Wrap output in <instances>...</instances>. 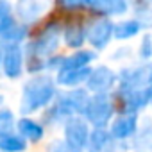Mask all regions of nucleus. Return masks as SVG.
<instances>
[{
	"mask_svg": "<svg viewBox=\"0 0 152 152\" xmlns=\"http://www.w3.org/2000/svg\"><path fill=\"white\" fill-rule=\"evenodd\" d=\"M54 81L47 75H38V77L27 81L22 91V113H31L47 106L54 99Z\"/></svg>",
	"mask_w": 152,
	"mask_h": 152,
	"instance_id": "obj_1",
	"label": "nucleus"
},
{
	"mask_svg": "<svg viewBox=\"0 0 152 152\" xmlns=\"http://www.w3.org/2000/svg\"><path fill=\"white\" fill-rule=\"evenodd\" d=\"M148 86H152V63L132 70H124L120 75V91L124 95L145 90Z\"/></svg>",
	"mask_w": 152,
	"mask_h": 152,
	"instance_id": "obj_2",
	"label": "nucleus"
},
{
	"mask_svg": "<svg viewBox=\"0 0 152 152\" xmlns=\"http://www.w3.org/2000/svg\"><path fill=\"white\" fill-rule=\"evenodd\" d=\"M84 115L93 125H97V129H102L113 115V104H111L109 97L107 95H95L93 99H90V104H88Z\"/></svg>",
	"mask_w": 152,
	"mask_h": 152,
	"instance_id": "obj_3",
	"label": "nucleus"
},
{
	"mask_svg": "<svg viewBox=\"0 0 152 152\" xmlns=\"http://www.w3.org/2000/svg\"><path fill=\"white\" fill-rule=\"evenodd\" d=\"M59 34H61L59 23H50V25L39 34V38L34 41V45H32L34 56H36L38 59H45V57H48L50 54H54L56 48H57V45H59Z\"/></svg>",
	"mask_w": 152,
	"mask_h": 152,
	"instance_id": "obj_4",
	"label": "nucleus"
},
{
	"mask_svg": "<svg viewBox=\"0 0 152 152\" xmlns=\"http://www.w3.org/2000/svg\"><path fill=\"white\" fill-rule=\"evenodd\" d=\"M64 136H66V143L73 152H79L81 148L88 147V125L86 122H83L81 118H70L64 125Z\"/></svg>",
	"mask_w": 152,
	"mask_h": 152,
	"instance_id": "obj_5",
	"label": "nucleus"
},
{
	"mask_svg": "<svg viewBox=\"0 0 152 152\" xmlns=\"http://www.w3.org/2000/svg\"><path fill=\"white\" fill-rule=\"evenodd\" d=\"M115 32V27L113 23L107 20V18H97L95 22H91L88 25V31H86V36L90 39V43L97 48H104L111 38V34Z\"/></svg>",
	"mask_w": 152,
	"mask_h": 152,
	"instance_id": "obj_6",
	"label": "nucleus"
},
{
	"mask_svg": "<svg viewBox=\"0 0 152 152\" xmlns=\"http://www.w3.org/2000/svg\"><path fill=\"white\" fill-rule=\"evenodd\" d=\"M86 84H88L90 91H93L97 95H106L115 84V73L106 66H99V68H95L91 72Z\"/></svg>",
	"mask_w": 152,
	"mask_h": 152,
	"instance_id": "obj_7",
	"label": "nucleus"
},
{
	"mask_svg": "<svg viewBox=\"0 0 152 152\" xmlns=\"http://www.w3.org/2000/svg\"><path fill=\"white\" fill-rule=\"evenodd\" d=\"M22 61H23V54L22 48L18 45L7 43L4 47V54H2V66H4V73L11 79H16L22 73Z\"/></svg>",
	"mask_w": 152,
	"mask_h": 152,
	"instance_id": "obj_8",
	"label": "nucleus"
},
{
	"mask_svg": "<svg viewBox=\"0 0 152 152\" xmlns=\"http://www.w3.org/2000/svg\"><path fill=\"white\" fill-rule=\"evenodd\" d=\"M134 131H136V115L134 113H127V115L116 118V122L111 127V134L118 140L129 138Z\"/></svg>",
	"mask_w": 152,
	"mask_h": 152,
	"instance_id": "obj_9",
	"label": "nucleus"
},
{
	"mask_svg": "<svg viewBox=\"0 0 152 152\" xmlns=\"http://www.w3.org/2000/svg\"><path fill=\"white\" fill-rule=\"evenodd\" d=\"M45 9H47V4H43V2H20L16 6V13H18L20 20L25 23L36 22Z\"/></svg>",
	"mask_w": 152,
	"mask_h": 152,
	"instance_id": "obj_10",
	"label": "nucleus"
},
{
	"mask_svg": "<svg viewBox=\"0 0 152 152\" xmlns=\"http://www.w3.org/2000/svg\"><path fill=\"white\" fill-rule=\"evenodd\" d=\"M93 70L90 68H75V70H59L57 73V81L63 86H75L83 81H88Z\"/></svg>",
	"mask_w": 152,
	"mask_h": 152,
	"instance_id": "obj_11",
	"label": "nucleus"
},
{
	"mask_svg": "<svg viewBox=\"0 0 152 152\" xmlns=\"http://www.w3.org/2000/svg\"><path fill=\"white\" fill-rule=\"evenodd\" d=\"M93 59V52H88V50H83V52H77L70 57H64L59 61L61 68L59 70H75V68H86V64Z\"/></svg>",
	"mask_w": 152,
	"mask_h": 152,
	"instance_id": "obj_12",
	"label": "nucleus"
},
{
	"mask_svg": "<svg viewBox=\"0 0 152 152\" xmlns=\"http://www.w3.org/2000/svg\"><path fill=\"white\" fill-rule=\"evenodd\" d=\"M18 131L23 138H27L31 141H39L43 138V127L31 118H22L18 122Z\"/></svg>",
	"mask_w": 152,
	"mask_h": 152,
	"instance_id": "obj_13",
	"label": "nucleus"
},
{
	"mask_svg": "<svg viewBox=\"0 0 152 152\" xmlns=\"http://www.w3.org/2000/svg\"><path fill=\"white\" fill-rule=\"evenodd\" d=\"M86 6L93 7L102 15H120L127 9V4L122 0H104V2H88Z\"/></svg>",
	"mask_w": 152,
	"mask_h": 152,
	"instance_id": "obj_14",
	"label": "nucleus"
},
{
	"mask_svg": "<svg viewBox=\"0 0 152 152\" xmlns=\"http://www.w3.org/2000/svg\"><path fill=\"white\" fill-rule=\"evenodd\" d=\"M125 97V104L129 109H138V107H143L148 100H152V86L145 88V90H138V91H132V93H127L124 95Z\"/></svg>",
	"mask_w": 152,
	"mask_h": 152,
	"instance_id": "obj_15",
	"label": "nucleus"
},
{
	"mask_svg": "<svg viewBox=\"0 0 152 152\" xmlns=\"http://www.w3.org/2000/svg\"><path fill=\"white\" fill-rule=\"evenodd\" d=\"M25 140L16 134H6L0 136V150L2 152H22L25 150Z\"/></svg>",
	"mask_w": 152,
	"mask_h": 152,
	"instance_id": "obj_16",
	"label": "nucleus"
},
{
	"mask_svg": "<svg viewBox=\"0 0 152 152\" xmlns=\"http://www.w3.org/2000/svg\"><path fill=\"white\" fill-rule=\"evenodd\" d=\"M109 143V134L104 131V129H95L91 134H90V140H88V150L90 152H102Z\"/></svg>",
	"mask_w": 152,
	"mask_h": 152,
	"instance_id": "obj_17",
	"label": "nucleus"
},
{
	"mask_svg": "<svg viewBox=\"0 0 152 152\" xmlns=\"http://www.w3.org/2000/svg\"><path fill=\"white\" fill-rule=\"evenodd\" d=\"M64 41L68 47H81L84 41V31L79 23H70L64 29Z\"/></svg>",
	"mask_w": 152,
	"mask_h": 152,
	"instance_id": "obj_18",
	"label": "nucleus"
},
{
	"mask_svg": "<svg viewBox=\"0 0 152 152\" xmlns=\"http://www.w3.org/2000/svg\"><path fill=\"white\" fill-rule=\"evenodd\" d=\"M141 25L136 22V20H125V22H120L116 23L115 27V36L118 39H125V38H132L140 32Z\"/></svg>",
	"mask_w": 152,
	"mask_h": 152,
	"instance_id": "obj_19",
	"label": "nucleus"
},
{
	"mask_svg": "<svg viewBox=\"0 0 152 152\" xmlns=\"http://www.w3.org/2000/svg\"><path fill=\"white\" fill-rule=\"evenodd\" d=\"M136 147L143 148L147 152H152V124H148L147 127L141 129V132L136 138Z\"/></svg>",
	"mask_w": 152,
	"mask_h": 152,
	"instance_id": "obj_20",
	"label": "nucleus"
},
{
	"mask_svg": "<svg viewBox=\"0 0 152 152\" xmlns=\"http://www.w3.org/2000/svg\"><path fill=\"white\" fill-rule=\"evenodd\" d=\"M13 25H15V20L11 16V6L6 2H0V34H4Z\"/></svg>",
	"mask_w": 152,
	"mask_h": 152,
	"instance_id": "obj_21",
	"label": "nucleus"
},
{
	"mask_svg": "<svg viewBox=\"0 0 152 152\" xmlns=\"http://www.w3.org/2000/svg\"><path fill=\"white\" fill-rule=\"evenodd\" d=\"M6 41H9V43H13V45H16L18 41H22L25 36H27V31H25V27H22V25H13V27H9L4 34H0Z\"/></svg>",
	"mask_w": 152,
	"mask_h": 152,
	"instance_id": "obj_22",
	"label": "nucleus"
},
{
	"mask_svg": "<svg viewBox=\"0 0 152 152\" xmlns=\"http://www.w3.org/2000/svg\"><path fill=\"white\" fill-rule=\"evenodd\" d=\"M13 113L11 111H0V136H6V134H13Z\"/></svg>",
	"mask_w": 152,
	"mask_h": 152,
	"instance_id": "obj_23",
	"label": "nucleus"
},
{
	"mask_svg": "<svg viewBox=\"0 0 152 152\" xmlns=\"http://www.w3.org/2000/svg\"><path fill=\"white\" fill-rule=\"evenodd\" d=\"M47 152H73L70 147H68V143H64V141H54L50 147H48V150Z\"/></svg>",
	"mask_w": 152,
	"mask_h": 152,
	"instance_id": "obj_24",
	"label": "nucleus"
},
{
	"mask_svg": "<svg viewBox=\"0 0 152 152\" xmlns=\"http://www.w3.org/2000/svg\"><path fill=\"white\" fill-rule=\"evenodd\" d=\"M150 56H152V43H150V38L147 36L141 45V57H150Z\"/></svg>",
	"mask_w": 152,
	"mask_h": 152,
	"instance_id": "obj_25",
	"label": "nucleus"
}]
</instances>
